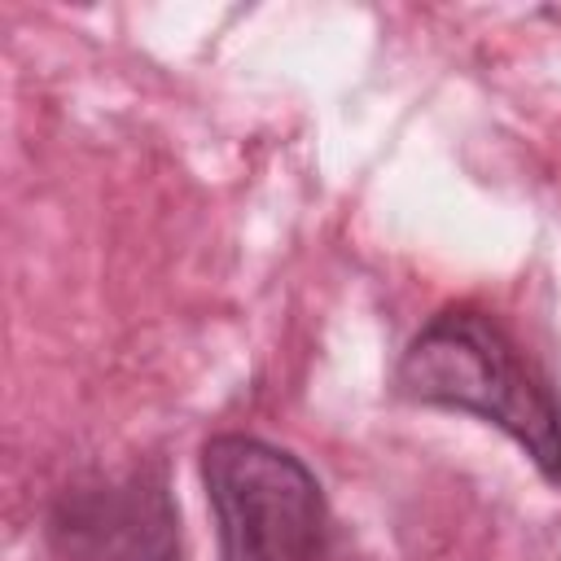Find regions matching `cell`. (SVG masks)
Listing matches in <instances>:
<instances>
[{"mask_svg": "<svg viewBox=\"0 0 561 561\" xmlns=\"http://www.w3.org/2000/svg\"><path fill=\"white\" fill-rule=\"evenodd\" d=\"M394 386L412 403L469 412L500 425L561 486V399L526 351L478 307L438 311L403 351Z\"/></svg>", "mask_w": 561, "mask_h": 561, "instance_id": "1", "label": "cell"}, {"mask_svg": "<svg viewBox=\"0 0 561 561\" xmlns=\"http://www.w3.org/2000/svg\"><path fill=\"white\" fill-rule=\"evenodd\" d=\"M202 482L215 508L219 561L324 557L329 504L294 451L250 434H219L202 447Z\"/></svg>", "mask_w": 561, "mask_h": 561, "instance_id": "2", "label": "cell"}, {"mask_svg": "<svg viewBox=\"0 0 561 561\" xmlns=\"http://www.w3.org/2000/svg\"><path fill=\"white\" fill-rule=\"evenodd\" d=\"M48 539L61 561H184L180 513L162 469L61 491L48 513Z\"/></svg>", "mask_w": 561, "mask_h": 561, "instance_id": "3", "label": "cell"}]
</instances>
